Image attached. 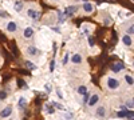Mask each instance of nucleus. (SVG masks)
I'll return each mask as SVG.
<instances>
[{
  "mask_svg": "<svg viewBox=\"0 0 134 120\" xmlns=\"http://www.w3.org/2000/svg\"><path fill=\"white\" fill-rule=\"evenodd\" d=\"M27 53H28L30 56H35L36 53H38V48L34 47V46H28L27 47Z\"/></svg>",
  "mask_w": 134,
  "mask_h": 120,
  "instance_id": "15",
  "label": "nucleus"
},
{
  "mask_svg": "<svg viewBox=\"0 0 134 120\" xmlns=\"http://www.w3.org/2000/svg\"><path fill=\"white\" fill-rule=\"evenodd\" d=\"M103 23H105L106 26H109V24L111 23V20H110V19H105V20H103Z\"/></svg>",
  "mask_w": 134,
  "mask_h": 120,
  "instance_id": "32",
  "label": "nucleus"
},
{
  "mask_svg": "<svg viewBox=\"0 0 134 120\" xmlns=\"http://www.w3.org/2000/svg\"><path fill=\"white\" fill-rule=\"evenodd\" d=\"M51 104H52V107H54V108H58V110H60V111H66V108H64L62 104L57 103V102H52Z\"/></svg>",
  "mask_w": 134,
  "mask_h": 120,
  "instance_id": "19",
  "label": "nucleus"
},
{
  "mask_svg": "<svg viewBox=\"0 0 134 120\" xmlns=\"http://www.w3.org/2000/svg\"><path fill=\"white\" fill-rule=\"evenodd\" d=\"M126 34H127V35H130V36H133V34H134V27H133V24H131V26H129V27L126 28Z\"/></svg>",
  "mask_w": 134,
  "mask_h": 120,
  "instance_id": "22",
  "label": "nucleus"
},
{
  "mask_svg": "<svg viewBox=\"0 0 134 120\" xmlns=\"http://www.w3.org/2000/svg\"><path fill=\"white\" fill-rule=\"evenodd\" d=\"M99 103V95L98 93H94V95H90V97H88V102L86 103L90 108H93V107H95L97 104Z\"/></svg>",
  "mask_w": 134,
  "mask_h": 120,
  "instance_id": "5",
  "label": "nucleus"
},
{
  "mask_svg": "<svg viewBox=\"0 0 134 120\" xmlns=\"http://www.w3.org/2000/svg\"><path fill=\"white\" fill-rule=\"evenodd\" d=\"M76 12H78V7H76V5H69V7H66V8L63 9V15H64L66 17H71V16H74Z\"/></svg>",
  "mask_w": 134,
  "mask_h": 120,
  "instance_id": "3",
  "label": "nucleus"
},
{
  "mask_svg": "<svg viewBox=\"0 0 134 120\" xmlns=\"http://www.w3.org/2000/svg\"><path fill=\"white\" fill-rule=\"evenodd\" d=\"M82 9L85 14H93L94 12V4L91 2H86L82 4Z\"/></svg>",
  "mask_w": 134,
  "mask_h": 120,
  "instance_id": "8",
  "label": "nucleus"
},
{
  "mask_svg": "<svg viewBox=\"0 0 134 120\" xmlns=\"http://www.w3.org/2000/svg\"><path fill=\"white\" fill-rule=\"evenodd\" d=\"M122 43H124L125 47H131L133 46V36H130L127 34L122 35Z\"/></svg>",
  "mask_w": 134,
  "mask_h": 120,
  "instance_id": "11",
  "label": "nucleus"
},
{
  "mask_svg": "<svg viewBox=\"0 0 134 120\" xmlns=\"http://www.w3.org/2000/svg\"><path fill=\"white\" fill-rule=\"evenodd\" d=\"M57 95L60 97V99H63V95H62V92H60V90H57Z\"/></svg>",
  "mask_w": 134,
  "mask_h": 120,
  "instance_id": "31",
  "label": "nucleus"
},
{
  "mask_svg": "<svg viewBox=\"0 0 134 120\" xmlns=\"http://www.w3.org/2000/svg\"><path fill=\"white\" fill-rule=\"evenodd\" d=\"M124 80H125V83H126L129 87H133L134 80H133V75H131V73H126V75L124 76Z\"/></svg>",
  "mask_w": 134,
  "mask_h": 120,
  "instance_id": "14",
  "label": "nucleus"
},
{
  "mask_svg": "<svg viewBox=\"0 0 134 120\" xmlns=\"http://www.w3.org/2000/svg\"><path fill=\"white\" fill-rule=\"evenodd\" d=\"M12 112H14L12 105H7V107H4L3 110L0 111V119H7V117H9L11 115H12Z\"/></svg>",
  "mask_w": 134,
  "mask_h": 120,
  "instance_id": "4",
  "label": "nucleus"
},
{
  "mask_svg": "<svg viewBox=\"0 0 134 120\" xmlns=\"http://www.w3.org/2000/svg\"><path fill=\"white\" fill-rule=\"evenodd\" d=\"M26 65L28 67V70H36L38 67H36V64H34V63H31V61H26Z\"/></svg>",
  "mask_w": 134,
  "mask_h": 120,
  "instance_id": "21",
  "label": "nucleus"
},
{
  "mask_svg": "<svg viewBox=\"0 0 134 120\" xmlns=\"http://www.w3.org/2000/svg\"><path fill=\"white\" fill-rule=\"evenodd\" d=\"M5 31L8 32V34H16L18 31V23L14 20H9L5 23Z\"/></svg>",
  "mask_w": 134,
  "mask_h": 120,
  "instance_id": "2",
  "label": "nucleus"
},
{
  "mask_svg": "<svg viewBox=\"0 0 134 120\" xmlns=\"http://www.w3.org/2000/svg\"><path fill=\"white\" fill-rule=\"evenodd\" d=\"M82 31L85 32L86 35H90V28H88V27H86V24H85V27L82 28Z\"/></svg>",
  "mask_w": 134,
  "mask_h": 120,
  "instance_id": "29",
  "label": "nucleus"
},
{
  "mask_svg": "<svg viewBox=\"0 0 134 120\" xmlns=\"http://www.w3.org/2000/svg\"><path fill=\"white\" fill-rule=\"evenodd\" d=\"M55 67H57V61H55V59H54L50 63V72H54L55 71Z\"/></svg>",
  "mask_w": 134,
  "mask_h": 120,
  "instance_id": "23",
  "label": "nucleus"
},
{
  "mask_svg": "<svg viewBox=\"0 0 134 120\" xmlns=\"http://www.w3.org/2000/svg\"><path fill=\"white\" fill-rule=\"evenodd\" d=\"M131 2H134V0H131Z\"/></svg>",
  "mask_w": 134,
  "mask_h": 120,
  "instance_id": "34",
  "label": "nucleus"
},
{
  "mask_svg": "<svg viewBox=\"0 0 134 120\" xmlns=\"http://www.w3.org/2000/svg\"><path fill=\"white\" fill-rule=\"evenodd\" d=\"M126 108H127V110H133V102H131V99L126 100Z\"/></svg>",
  "mask_w": 134,
  "mask_h": 120,
  "instance_id": "26",
  "label": "nucleus"
},
{
  "mask_svg": "<svg viewBox=\"0 0 134 120\" xmlns=\"http://www.w3.org/2000/svg\"><path fill=\"white\" fill-rule=\"evenodd\" d=\"M106 107L105 105H99V107H97V110H95V116L98 117V119H103L105 116H106Z\"/></svg>",
  "mask_w": 134,
  "mask_h": 120,
  "instance_id": "9",
  "label": "nucleus"
},
{
  "mask_svg": "<svg viewBox=\"0 0 134 120\" xmlns=\"http://www.w3.org/2000/svg\"><path fill=\"white\" fill-rule=\"evenodd\" d=\"M7 92L5 91H0V102H2V100H5L7 99Z\"/></svg>",
  "mask_w": 134,
  "mask_h": 120,
  "instance_id": "25",
  "label": "nucleus"
},
{
  "mask_svg": "<svg viewBox=\"0 0 134 120\" xmlns=\"http://www.w3.org/2000/svg\"><path fill=\"white\" fill-rule=\"evenodd\" d=\"M82 3H86V2H90V0H81Z\"/></svg>",
  "mask_w": 134,
  "mask_h": 120,
  "instance_id": "33",
  "label": "nucleus"
},
{
  "mask_svg": "<svg viewBox=\"0 0 134 120\" xmlns=\"http://www.w3.org/2000/svg\"><path fill=\"white\" fill-rule=\"evenodd\" d=\"M34 35H35V29H34L32 27H26V28H24V31H23V37H24L26 40L32 39Z\"/></svg>",
  "mask_w": 134,
  "mask_h": 120,
  "instance_id": "7",
  "label": "nucleus"
},
{
  "mask_svg": "<svg viewBox=\"0 0 134 120\" xmlns=\"http://www.w3.org/2000/svg\"><path fill=\"white\" fill-rule=\"evenodd\" d=\"M87 91H88V88H87L86 85H79V87H78V90H76V92L79 93V95H82V96H83Z\"/></svg>",
  "mask_w": 134,
  "mask_h": 120,
  "instance_id": "16",
  "label": "nucleus"
},
{
  "mask_svg": "<svg viewBox=\"0 0 134 120\" xmlns=\"http://www.w3.org/2000/svg\"><path fill=\"white\" fill-rule=\"evenodd\" d=\"M69 61H70V53H69V52H66V53H64V56H63V59H62V63H63V65H66Z\"/></svg>",
  "mask_w": 134,
  "mask_h": 120,
  "instance_id": "18",
  "label": "nucleus"
},
{
  "mask_svg": "<svg viewBox=\"0 0 134 120\" xmlns=\"http://www.w3.org/2000/svg\"><path fill=\"white\" fill-rule=\"evenodd\" d=\"M46 110H47V112H48L50 115H52V113L55 112V108L52 107V104H46Z\"/></svg>",
  "mask_w": 134,
  "mask_h": 120,
  "instance_id": "20",
  "label": "nucleus"
},
{
  "mask_svg": "<svg viewBox=\"0 0 134 120\" xmlns=\"http://www.w3.org/2000/svg\"><path fill=\"white\" fill-rule=\"evenodd\" d=\"M88 97H90V93H88V91H87V92L83 95V103H85V104L88 102Z\"/></svg>",
  "mask_w": 134,
  "mask_h": 120,
  "instance_id": "27",
  "label": "nucleus"
},
{
  "mask_svg": "<svg viewBox=\"0 0 134 120\" xmlns=\"http://www.w3.org/2000/svg\"><path fill=\"white\" fill-rule=\"evenodd\" d=\"M23 8H24V4H23V2H20V0H16V2H15V4H14V9L16 11L18 14H20L21 11H23Z\"/></svg>",
  "mask_w": 134,
  "mask_h": 120,
  "instance_id": "13",
  "label": "nucleus"
},
{
  "mask_svg": "<svg viewBox=\"0 0 134 120\" xmlns=\"http://www.w3.org/2000/svg\"><path fill=\"white\" fill-rule=\"evenodd\" d=\"M87 40H88V46L94 47V39H93L91 36H87Z\"/></svg>",
  "mask_w": 134,
  "mask_h": 120,
  "instance_id": "28",
  "label": "nucleus"
},
{
  "mask_svg": "<svg viewBox=\"0 0 134 120\" xmlns=\"http://www.w3.org/2000/svg\"><path fill=\"white\" fill-rule=\"evenodd\" d=\"M70 56H71L70 58V61L72 64H81L83 61V58H82L81 53H74V55H70Z\"/></svg>",
  "mask_w": 134,
  "mask_h": 120,
  "instance_id": "12",
  "label": "nucleus"
},
{
  "mask_svg": "<svg viewBox=\"0 0 134 120\" xmlns=\"http://www.w3.org/2000/svg\"><path fill=\"white\" fill-rule=\"evenodd\" d=\"M39 15H40V12H39L38 9H35V8H28L27 9V16L30 19H32V20H38L39 19Z\"/></svg>",
  "mask_w": 134,
  "mask_h": 120,
  "instance_id": "6",
  "label": "nucleus"
},
{
  "mask_svg": "<svg viewBox=\"0 0 134 120\" xmlns=\"http://www.w3.org/2000/svg\"><path fill=\"white\" fill-rule=\"evenodd\" d=\"M18 104H19V107H20V108H24V107L27 105V100H26V97H20L19 102H18Z\"/></svg>",
  "mask_w": 134,
  "mask_h": 120,
  "instance_id": "17",
  "label": "nucleus"
},
{
  "mask_svg": "<svg viewBox=\"0 0 134 120\" xmlns=\"http://www.w3.org/2000/svg\"><path fill=\"white\" fill-rule=\"evenodd\" d=\"M127 111H129V110H125V111H124V110H121L119 112H117V116H118V117H125L126 113H127Z\"/></svg>",
  "mask_w": 134,
  "mask_h": 120,
  "instance_id": "24",
  "label": "nucleus"
},
{
  "mask_svg": "<svg viewBox=\"0 0 134 120\" xmlns=\"http://www.w3.org/2000/svg\"><path fill=\"white\" fill-rule=\"evenodd\" d=\"M106 85L110 91H117V90H119L121 83L115 76H107L106 78Z\"/></svg>",
  "mask_w": 134,
  "mask_h": 120,
  "instance_id": "1",
  "label": "nucleus"
},
{
  "mask_svg": "<svg viewBox=\"0 0 134 120\" xmlns=\"http://www.w3.org/2000/svg\"><path fill=\"white\" fill-rule=\"evenodd\" d=\"M44 88H46L47 92H51V91H52V85H51V84H46V85H44Z\"/></svg>",
  "mask_w": 134,
  "mask_h": 120,
  "instance_id": "30",
  "label": "nucleus"
},
{
  "mask_svg": "<svg viewBox=\"0 0 134 120\" xmlns=\"http://www.w3.org/2000/svg\"><path fill=\"white\" fill-rule=\"evenodd\" d=\"M125 70V64L124 63H114L113 65H111V72H114V73H119Z\"/></svg>",
  "mask_w": 134,
  "mask_h": 120,
  "instance_id": "10",
  "label": "nucleus"
}]
</instances>
